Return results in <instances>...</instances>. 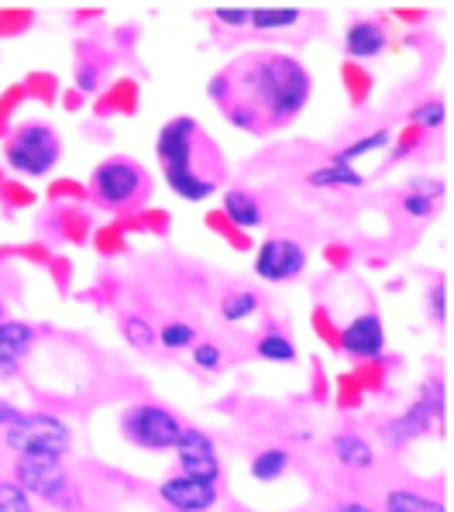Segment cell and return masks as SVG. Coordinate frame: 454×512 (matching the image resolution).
<instances>
[{"instance_id": "1f68e13d", "label": "cell", "mask_w": 454, "mask_h": 512, "mask_svg": "<svg viewBox=\"0 0 454 512\" xmlns=\"http://www.w3.org/2000/svg\"><path fill=\"white\" fill-rule=\"evenodd\" d=\"M430 317H434V320L448 317V296H444V282L430 289Z\"/></svg>"}, {"instance_id": "9c48e42d", "label": "cell", "mask_w": 454, "mask_h": 512, "mask_svg": "<svg viewBox=\"0 0 454 512\" xmlns=\"http://www.w3.org/2000/svg\"><path fill=\"white\" fill-rule=\"evenodd\" d=\"M172 451H176V458H179L183 478L217 485V478H221V458H217V444L210 440V433H203L197 427H183Z\"/></svg>"}, {"instance_id": "4fadbf2b", "label": "cell", "mask_w": 454, "mask_h": 512, "mask_svg": "<svg viewBox=\"0 0 454 512\" xmlns=\"http://www.w3.org/2000/svg\"><path fill=\"white\" fill-rule=\"evenodd\" d=\"M35 344V330L18 320H4L0 324V378L18 375V361L25 358Z\"/></svg>"}, {"instance_id": "52a82bcc", "label": "cell", "mask_w": 454, "mask_h": 512, "mask_svg": "<svg viewBox=\"0 0 454 512\" xmlns=\"http://www.w3.org/2000/svg\"><path fill=\"white\" fill-rule=\"evenodd\" d=\"M138 193H148V176L138 162L131 159H107L97 165L93 172V196H97L104 207H128Z\"/></svg>"}, {"instance_id": "5bb4252c", "label": "cell", "mask_w": 454, "mask_h": 512, "mask_svg": "<svg viewBox=\"0 0 454 512\" xmlns=\"http://www.w3.org/2000/svg\"><path fill=\"white\" fill-rule=\"evenodd\" d=\"M389 45V35L382 25H375V21H355V25L348 28V35H344V52L351 55V59L365 62V59H375V55H382Z\"/></svg>"}, {"instance_id": "7a4b0ae2", "label": "cell", "mask_w": 454, "mask_h": 512, "mask_svg": "<svg viewBox=\"0 0 454 512\" xmlns=\"http://www.w3.org/2000/svg\"><path fill=\"white\" fill-rule=\"evenodd\" d=\"M155 152H159V162L166 169L169 189L176 196H183L186 203H203L210 193H217L221 186V176L203 169L200 155L210 152V141L200 135V124L193 117H176L166 128L159 131V141H155Z\"/></svg>"}, {"instance_id": "8fae6325", "label": "cell", "mask_w": 454, "mask_h": 512, "mask_svg": "<svg viewBox=\"0 0 454 512\" xmlns=\"http://www.w3.org/2000/svg\"><path fill=\"white\" fill-rule=\"evenodd\" d=\"M159 495L169 502L172 512H207V509L217 506V499H221V488L176 475V478H166V482L159 485Z\"/></svg>"}, {"instance_id": "7c38bea8", "label": "cell", "mask_w": 454, "mask_h": 512, "mask_svg": "<svg viewBox=\"0 0 454 512\" xmlns=\"http://www.w3.org/2000/svg\"><path fill=\"white\" fill-rule=\"evenodd\" d=\"M341 348L351 354V358H379L386 351V330H382V320L375 313H362L358 320H351L341 334Z\"/></svg>"}, {"instance_id": "9a60e30c", "label": "cell", "mask_w": 454, "mask_h": 512, "mask_svg": "<svg viewBox=\"0 0 454 512\" xmlns=\"http://www.w3.org/2000/svg\"><path fill=\"white\" fill-rule=\"evenodd\" d=\"M331 454L351 471H369L375 461L372 444L365 437H358V433H338V437L331 440Z\"/></svg>"}, {"instance_id": "d6986e66", "label": "cell", "mask_w": 454, "mask_h": 512, "mask_svg": "<svg viewBox=\"0 0 454 512\" xmlns=\"http://www.w3.org/2000/svg\"><path fill=\"white\" fill-rule=\"evenodd\" d=\"M307 183L313 186V189H331V186H362L365 179L358 176L351 165H320V169H313L310 176H307Z\"/></svg>"}, {"instance_id": "2e32d148", "label": "cell", "mask_w": 454, "mask_h": 512, "mask_svg": "<svg viewBox=\"0 0 454 512\" xmlns=\"http://www.w3.org/2000/svg\"><path fill=\"white\" fill-rule=\"evenodd\" d=\"M224 214L231 217L238 227H245V231H252V227L262 224V207H258V200L252 193H245V189H227L224 193Z\"/></svg>"}, {"instance_id": "7402d4cb", "label": "cell", "mask_w": 454, "mask_h": 512, "mask_svg": "<svg viewBox=\"0 0 454 512\" xmlns=\"http://www.w3.org/2000/svg\"><path fill=\"white\" fill-rule=\"evenodd\" d=\"M258 310V296L248 293V289H238V293H227L224 303H221V317L227 324H241V320H248L252 313Z\"/></svg>"}, {"instance_id": "ffe728a7", "label": "cell", "mask_w": 454, "mask_h": 512, "mask_svg": "<svg viewBox=\"0 0 454 512\" xmlns=\"http://www.w3.org/2000/svg\"><path fill=\"white\" fill-rule=\"evenodd\" d=\"M255 351H258V358L276 361V365H289V361H296V348L283 330H265V334L258 337Z\"/></svg>"}, {"instance_id": "6da1fadb", "label": "cell", "mask_w": 454, "mask_h": 512, "mask_svg": "<svg viewBox=\"0 0 454 512\" xmlns=\"http://www.w3.org/2000/svg\"><path fill=\"white\" fill-rule=\"evenodd\" d=\"M310 73L293 55L262 52L245 55L227 66L210 83V100L224 107L234 128H248L255 135L269 128H283L310 100Z\"/></svg>"}, {"instance_id": "3957f363", "label": "cell", "mask_w": 454, "mask_h": 512, "mask_svg": "<svg viewBox=\"0 0 454 512\" xmlns=\"http://www.w3.org/2000/svg\"><path fill=\"white\" fill-rule=\"evenodd\" d=\"M4 440L14 454H49V458H66L73 447V430L56 413H21L11 427L4 430Z\"/></svg>"}, {"instance_id": "44dd1931", "label": "cell", "mask_w": 454, "mask_h": 512, "mask_svg": "<svg viewBox=\"0 0 454 512\" xmlns=\"http://www.w3.org/2000/svg\"><path fill=\"white\" fill-rule=\"evenodd\" d=\"M286 468H289V454L283 451V447H265V451H258L255 461H252L255 482H276Z\"/></svg>"}, {"instance_id": "d6a6232c", "label": "cell", "mask_w": 454, "mask_h": 512, "mask_svg": "<svg viewBox=\"0 0 454 512\" xmlns=\"http://www.w3.org/2000/svg\"><path fill=\"white\" fill-rule=\"evenodd\" d=\"M18 409H14L11 403H4V399H0V427H11L14 420H18Z\"/></svg>"}, {"instance_id": "603a6c76", "label": "cell", "mask_w": 454, "mask_h": 512, "mask_svg": "<svg viewBox=\"0 0 454 512\" xmlns=\"http://www.w3.org/2000/svg\"><path fill=\"white\" fill-rule=\"evenodd\" d=\"M386 145H389V131H375V135H365V138L351 141L348 148H341V152L334 155V165H351L355 159H362V155H369V152H379V148H386Z\"/></svg>"}, {"instance_id": "e575fe53", "label": "cell", "mask_w": 454, "mask_h": 512, "mask_svg": "<svg viewBox=\"0 0 454 512\" xmlns=\"http://www.w3.org/2000/svg\"><path fill=\"white\" fill-rule=\"evenodd\" d=\"M0 324H4V303H0Z\"/></svg>"}, {"instance_id": "30bf717a", "label": "cell", "mask_w": 454, "mask_h": 512, "mask_svg": "<svg viewBox=\"0 0 454 512\" xmlns=\"http://www.w3.org/2000/svg\"><path fill=\"white\" fill-rule=\"evenodd\" d=\"M303 269H307V251H303V244L289 238L262 241V248L255 255V275L265 282H289L296 275H303Z\"/></svg>"}, {"instance_id": "d4e9b609", "label": "cell", "mask_w": 454, "mask_h": 512, "mask_svg": "<svg viewBox=\"0 0 454 512\" xmlns=\"http://www.w3.org/2000/svg\"><path fill=\"white\" fill-rule=\"evenodd\" d=\"M0 512H35V506H31V495L14 482H0Z\"/></svg>"}, {"instance_id": "ac0fdd59", "label": "cell", "mask_w": 454, "mask_h": 512, "mask_svg": "<svg viewBox=\"0 0 454 512\" xmlns=\"http://www.w3.org/2000/svg\"><path fill=\"white\" fill-rule=\"evenodd\" d=\"M303 14L296 7H255L248 11V25L255 31H279V28H293L300 25Z\"/></svg>"}, {"instance_id": "5b68a950", "label": "cell", "mask_w": 454, "mask_h": 512, "mask_svg": "<svg viewBox=\"0 0 454 512\" xmlns=\"http://www.w3.org/2000/svg\"><path fill=\"white\" fill-rule=\"evenodd\" d=\"M121 430L135 447H145V451H172L179 433H183V423H179L176 413L166 406L142 403L124 413Z\"/></svg>"}, {"instance_id": "cb8c5ba5", "label": "cell", "mask_w": 454, "mask_h": 512, "mask_svg": "<svg viewBox=\"0 0 454 512\" xmlns=\"http://www.w3.org/2000/svg\"><path fill=\"white\" fill-rule=\"evenodd\" d=\"M193 337H197V330H193L190 324H179V320H172V324H166L155 334V341L162 344L166 351H183L193 344Z\"/></svg>"}, {"instance_id": "f546056e", "label": "cell", "mask_w": 454, "mask_h": 512, "mask_svg": "<svg viewBox=\"0 0 454 512\" xmlns=\"http://www.w3.org/2000/svg\"><path fill=\"white\" fill-rule=\"evenodd\" d=\"M403 210H406L410 217H430V214H434V203L424 200V196L406 193V196H403Z\"/></svg>"}, {"instance_id": "4dcf8cb0", "label": "cell", "mask_w": 454, "mask_h": 512, "mask_svg": "<svg viewBox=\"0 0 454 512\" xmlns=\"http://www.w3.org/2000/svg\"><path fill=\"white\" fill-rule=\"evenodd\" d=\"M410 193H413V196H424V200L434 203L437 196L444 193V183H430V179H413V183H410Z\"/></svg>"}, {"instance_id": "f1b7e54d", "label": "cell", "mask_w": 454, "mask_h": 512, "mask_svg": "<svg viewBox=\"0 0 454 512\" xmlns=\"http://www.w3.org/2000/svg\"><path fill=\"white\" fill-rule=\"evenodd\" d=\"M214 18L227 28H241L248 25V7H217Z\"/></svg>"}, {"instance_id": "8992f818", "label": "cell", "mask_w": 454, "mask_h": 512, "mask_svg": "<svg viewBox=\"0 0 454 512\" xmlns=\"http://www.w3.org/2000/svg\"><path fill=\"white\" fill-rule=\"evenodd\" d=\"M444 416V385L437 382V378H427L424 389H420V399L406 409L403 416H396V420L382 423L379 433L393 444V451H403L410 440L424 437L430 430V423L441 420Z\"/></svg>"}, {"instance_id": "484cf974", "label": "cell", "mask_w": 454, "mask_h": 512, "mask_svg": "<svg viewBox=\"0 0 454 512\" xmlns=\"http://www.w3.org/2000/svg\"><path fill=\"white\" fill-rule=\"evenodd\" d=\"M124 334H128V341L135 344V348H142V351H148L155 344V330L148 327L145 317H131L128 324H124Z\"/></svg>"}, {"instance_id": "83f0119b", "label": "cell", "mask_w": 454, "mask_h": 512, "mask_svg": "<svg viewBox=\"0 0 454 512\" xmlns=\"http://www.w3.org/2000/svg\"><path fill=\"white\" fill-rule=\"evenodd\" d=\"M193 361H197L203 372H217L221 368V348L217 344H197L193 348Z\"/></svg>"}, {"instance_id": "4316f807", "label": "cell", "mask_w": 454, "mask_h": 512, "mask_svg": "<svg viewBox=\"0 0 454 512\" xmlns=\"http://www.w3.org/2000/svg\"><path fill=\"white\" fill-rule=\"evenodd\" d=\"M444 114H448V110H444L441 100H424V104L413 110V121H417L420 128H441Z\"/></svg>"}, {"instance_id": "ba28073f", "label": "cell", "mask_w": 454, "mask_h": 512, "mask_svg": "<svg viewBox=\"0 0 454 512\" xmlns=\"http://www.w3.org/2000/svg\"><path fill=\"white\" fill-rule=\"evenodd\" d=\"M14 475H18L21 492L42 495V499L56 502L69 488V475L62 468V458H49V454H18L14 461Z\"/></svg>"}, {"instance_id": "836d02e7", "label": "cell", "mask_w": 454, "mask_h": 512, "mask_svg": "<svg viewBox=\"0 0 454 512\" xmlns=\"http://www.w3.org/2000/svg\"><path fill=\"white\" fill-rule=\"evenodd\" d=\"M327 512H375V509H369L365 502H338V506H331Z\"/></svg>"}, {"instance_id": "277c9868", "label": "cell", "mask_w": 454, "mask_h": 512, "mask_svg": "<svg viewBox=\"0 0 454 512\" xmlns=\"http://www.w3.org/2000/svg\"><path fill=\"white\" fill-rule=\"evenodd\" d=\"M62 155V141L49 124H21L4 148V159L21 176H49Z\"/></svg>"}, {"instance_id": "e0dca14e", "label": "cell", "mask_w": 454, "mask_h": 512, "mask_svg": "<svg viewBox=\"0 0 454 512\" xmlns=\"http://www.w3.org/2000/svg\"><path fill=\"white\" fill-rule=\"evenodd\" d=\"M386 512H448L441 499L427 492H413V488H393L386 492Z\"/></svg>"}]
</instances>
